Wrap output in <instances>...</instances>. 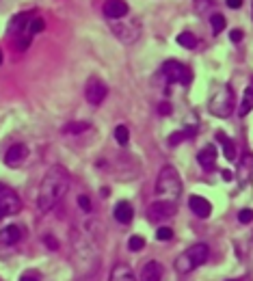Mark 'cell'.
Here are the masks:
<instances>
[{"label":"cell","instance_id":"cell-26","mask_svg":"<svg viewBox=\"0 0 253 281\" xmlns=\"http://www.w3.org/2000/svg\"><path fill=\"white\" fill-rule=\"evenodd\" d=\"M113 134H115V140H117L121 147H126V145H128V140H130V130H128V126H117Z\"/></svg>","mask_w":253,"mask_h":281},{"label":"cell","instance_id":"cell-27","mask_svg":"<svg viewBox=\"0 0 253 281\" xmlns=\"http://www.w3.org/2000/svg\"><path fill=\"white\" fill-rule=\"evenodd\" d=\"M44 28H46V22H44V20H41V18H33V20L28 22V26H26V33H28L30 37H35V35L41 33Z\"/></svg>","mask_w":253,"mask_h":281},{"label":"cell","instance_id":"cell-33","mask_svg":"<svg viewBox=\"0 0 253 281\" xmlns=\"http://www.w3.org/2000/svg\"><path fill=\"white\" fill-rule=\"evenodd\" d=\"M171 111H173V108H171V104H169V102H160V104H158V115H162V117L171 115Z\"/></svg>","mask_w":253,"mask_h":281},{"label":"cell","instance_id":"cell-34","mask_svg":"<svg viewBox=\"0 0 253 281\" xmlns=\"http://www.w3.org/2000/svg\"><path fill=\"white\" fill-rule=\"evenodd\" d=\"M78 206H80L84 212H91V201H89L87 195H80V197H78Z\"/></svg>","mask_w":253,"mask_h":281},{"label":"cell","instance_id":"cell-40","mask_svg":"<svg viewBox=\"0 0 253 281\" xmlns=\"http://www.w3.org/2000/svg\"><path fill=\"white\" fill-rule=\"evenodd\" d=\"M0 65H2V50H0Z\"/></svg>","mask_w":253,"mask_h":281},{"label":"cell","instance_id":"cell-1","mask_svg":"<svg viewBox=\"0 0 253 281\" xmlns=\"http://www.w3.org/2000/svg\"><path fill=\"white\" fill-rule=\"evenodd\" d=\"M67 188H70V173H67V169L61 164L50 166L46 171L44 180H41L39 190H37V206H39V210L44 214L54 210L61 204L63 197H65Z\"/></svg>","mask_w":253,"mask_h":281},{"label":"cell","instance_id":"cell-8","mask_svg":"<svg viewBox=\"0 0 253 281\" xmlns=\"http://www.w3.org/2000/svg\"><path fill=\"white\" fill-rule=\"evenodd\" d=\"M20 210H22V201H20L18 192H13L11 188L0 184V212L4 216H9V214H18Z\"/></svg>","mask_w":253,"mask_h":281},{"label":"cell","instance_id":"cell-39","mask_svg":"<svg viewBox=\"0 0 253 281\" xmlns=\"http://www.w3.org/2000/svg\"><path fill=\"white\" fill-rule=\"evenodd\" d=\"M221 175H223V180H225V182H231V180H234V175H231V171H223V173H221Z\"/></svg>","mask_w":253,"mask_h":281},{"label":"cell","instance_id":"cell-9","mask_svg":"<svg viewBox=\"0 0 253 281\" xmlns=\"http://www.w3.org/2000/svg\"><path fill=\"white\" fill-rule=\"evenodd\" d=\"M108 95V87L104 85L100 78H89L87 87H84V97H87L89 104H93V106H100L104 100H106Z\"/></svg>","mask_w":253,"mask_h":281},{"label":"cell","instance_id":"cell-32","mask_svg":"<svg viewBox=\"0 0 253 281\" xmlns=\"http://www.w3.org/2000/svg\"><path fill=\"white\" fill-rule=\"evenodd\" d=\"M44 244L50 249V251H56V249H59V240H56L54 236H44Z\"/></svg>","mask_w":253,"mask_h":281},{"label":"cell","instance_id":"cell-11","mask_svg":"<svg viewBox=\"0 0 253 281\" xmlns=\"http://www.w3.org/2000/svg\"><path fill=\"white\" fill-rule=\"evenodd\" d=\"M28 158V147L24 143H15L4 152V164L7 166H20Z\"/></svg>","mask_w":253,"mask_h":281},{"label":"cell","instance_id":"cell-13","mask_svg":"<svg viewBox=\"0 0 253 281\" xmlns=\"http://www.w3.org/2000/svg\"><path fill=\"white\" fill-rule=\"evenodd\" d=\"M217 158H219V154H217V147H214V145H205L202 152L197 154V163L202 164L203 171H214Z\"/></svg>","mask_w":253,"mask_h":281},{"label":"cell","instance_id":"cell-10","mask_svg":"<svg viewBox=\"0 0 253 281\" xmlns=\"http://www.w3.org/2000/svg\"><path fill=\"white\" fill-rule=\"evenodd\" d=\"M102 13H104V18H108V20H119L130 13V7L126 0H106L102 7Z\"/></svg>","mask_w":253,"mask_h":281},{"label":"cell","instance_id":"cell-23","mask_svg":"<svg viewBox=\"0 0 253 281\" xmlns=\"http://www.w3.org/2000/svg\"><path fill=\"white\" fill-rule=\"evenodd\" d=\"M177 44H180L182 48H186V50H195L199 41H197V37H195L191 30H184V33L177 35Z\"/></svg>","mask_w":253,"mask_h":281},{"label":"cell","instance_id":"cell-44","mask_svg":"<svg viewBox=\"0 0 253 281\" xmlns=\"http://www.w3.org/2000/svg\"><path fill=\"white\" fill-rule=\"evenodd\" d=\"M251 15H253V9H251Z\"/></svg>","mask_w":253,"mask_h":281},{"label":"cell","instance_id":"cell-14","mask_svg":"<svg viewBox=\"0 0 253 281\" xmlns=\"http://www.w3.org/2000/svg\"><path fill=\"white\" fill-rule=\"evenodd\" d=\"M162 273H165L162 264L156 262V259H152V262H147L145 266L141 268L139 281H160V279H162Z\"/></svg>","mask_w":253,"mask_h":281},{"label":"cell","instance_id":"cell-22","mask_svg":"<svg viewBox=\"0 0 253 281\" xmlns=\"http://www.w3.org/2000/svg\"><path fill=\"white\" fill-rule=\"evenodd\" d=\"M251 111H253V87H247L245 95H242V102H240V108H238V115L247 117Z\"/></svg>","mask_w":253,"mask_h":281},{"label":"cell","instance_id":"cell-24","mask_svg":"<svg viewBox=\"0 0 253 281\" xmlns=\"http://www.w3.org/2000/svg\"><path fill=\"white\" fill-rule=\"evenodd\" d=\"M210 26H212V35H219L225 30V26H228V20H225L223 13H212L210 15Z\"/></svg>","mask_w":253,"mask_h":281},{"label":"cell","instance_id":"cell-21","mask_svg":"<svg viewBox=\"0 0 253 281\" xmlns=\"http://www.w3.org/2000/svg\"><path fill=\"white\" fill-rule=\"evenodd\" d=\"M195 134H197V128H186V130H177V132L169 134L167 143L171 145V147H176V145H180L182 140H188V139H193Z\"/></svg>","mask_w":253,"mask_h":281},{"label":"cell","instance_id":"cell-5","mask_svg":"<svg viewBox=\"0 0 253 281\" xmlns=\"http://www.w3.org/2000/svg\"><path fill=\"white\" fill-rule=\"evenodd\" d=\"M108 26L113 30V35L117 37L121 44H136L141 37V24L136 20H108Z\"/></svg>","mask_w":253,"mask_h":281},{"label":"cell","instance_id":"cell-25","mask_svg":"<svg viewBox=\"0 0 253 281\" xmlns=\"http://www.w3.org/2000/svg\"><path fill=\"white\" fill-rule=\"evenodd\" d=\"M84 130H89V121H72L63 128L65 134H82Z\"/></svg>","mask_w":253,"mask_h":281},{"label":"cell","instance_id":"cell-29","mask_svg":"<svg viewBox=\"0 0 253 281\" xmlns=\"http://www.w3.org/2000/svg\"><path fill=\"white\" fill-rule=\"evenodd\" d=\"M143 247H145L143 236H130L128 238V249L130 251H143Z\"/></svg>","mask_w":253,"mask_h":281},{"label":"cell","instance_id":"cell-41","mask_svg":"<svg viewBox=\"0 0 253 281\" xmlns=\"http://www.w3.org/2000/svg\"><path fill=\"white\" fill-rule=\"evenodd\" d=\"M228 281H242V279H228Z\"/></svg>","mask_w":253,"mask_h":281},{"label":"cell","instance_id":"cell-42","mask_svg":"<svg viewBox=\"0 0 253 281\" xmlns=\"http://www.w3.org/2000/svg\"><path fill=\"white\" fill-rule=\"evenodd\" d=\"M251 87H253V76H251Z\"/></svg>","mask_w":253,"mask_h":281},{"label":"cell","instance_id":"cell-16","mask_svg":"<svg viewBox=\"0 0 253 281\" xmlns=\"http://www.w3.org/2000/svg\"><path fill=\"white\" fill-rule=\"evenodd\" d=\"M251 175H253V156L249 152H245L242 154V158H238V180H240V184L245 186Z\"/></svg>","mask_w":253,"mask_h":281},{"label":"cell","instance_id":"cell-37","mask_svg":"<svg viewBox=\"0 0 253 281\" xmlns=\"http://www.w3.org/2000/svg\"><path fill=\"white\" fill-rule=\"evenodd\" d=\"M195 7H197V11H205V9L210 7V4H212V0H195Z\"/></svg>","mask_w":253,"mask_h":281},{"label":"cell","instance_id":"cell-2","mask_svg":"<svg viewBox=\"0 0 253 281\" xmlns=\"http://www.w3.org/2000/svg\"><path fill=\"white\" fill-rule=\"evenodd\" d=\"M182 192V180H180V173H177L176 166L171 164H165L160 169L156 178V195L160 197H167V199H177Z\"/></svg>","mask_w":253,"mask_h":281},{"label":"cell","instance_id":"cell-30","mask_svg":"<svg viewBox=\"0 0 253 281\" xmlns=\"http://www.w3.org/2000/svg\"><path fill=\"white\" fill-rule=\"evenodd\" d=\"M171 238H173V230H171V227H158V230H156V240L165 242V240H171Z\"/></svg>","mask_w":253,"mask_h":281},{"label":"cell","instance_id":"cell-38","mask_svg":"<svg viewBox=\"0 0 253 281\" xmlns=\"http://www.w3.org/2000/svg\"><path fill=\"white\" fill-rule=\"evenodd\" d=\"M225 4H228L229 9H240L242 7V0H228Z\"/></svg>","mask_w":253,"mask_h":281},{"label":"cell","instance_id":"cell-20","mask_svg":"<svg viewBox=\"0 0 253 281\" xmlns=\"http://www.w3.org/2000/svg\"><path fill=\"white\" fill-rule=\"evenodd\" d=\"M217 140L221 145H223V154H225V158L229 160V163H236V145H234V140H231L225 132H217Z\"/></svg>","mask_w":253,"mask_h":281},{"label":"cell","instance_id":"cell-28","mask_svg":"<svg viewBox=\"0 0 253 281\" xmlns=\"http://www.w3.org/2000/svg\"><path fill=\"white\" fill-rule=\"evenodd\" d=\"M30 44H33V37H30L28 33H20V37H15V48H18L20 52L28 50Z\"/></svg>","mask_w":253,"mask_h":281},{"label":"cell","instance_id":"cell-31","mask_svg":"<svg viewBox=\"0 0 253 281\" xmlns=\"http://www.w3.org/2000/svg\"><path fill=\"white\" fill-rule=\"evenodd\" d=\"M238 221L242 223V225H249V223H253V210H249V208L240 210L238 212Z\"/></svg>","mask_w":253,"mask_h":281},{"label":"cell","instance_id":"cell-17","mask_svg":"<svg viewBox=\"0 0 253 281\" xmlns=\"http://www.w3.org/2000/svg\"><path fill=\"white\" fill-rule=\"evenodd\" d=\"M30 20H33V13H28V11L18 13V15H15V18L11 20V24H9V33H13V35L26 33V26H28Z\"/></svg>","mask_w":253,"mask_h":281},{"label":"cell","instance_id":"cell-35","mask_svg":"<svg viewBox=\"0 0 253 281\" xmlns=\"http://www.w3.org/2000/svg\"><path fill=\"white\" fill-rule=\"evenodd\" d=\"M242 35H245V33H242L240 28H234V30L229 33V39L234 41V44H240V41H242Z\"/></svg>","mask_w":253,"mask_h":281},{"label":"cell","instance_id":"cell-19","mask_svg":"<svg viewBox=\"0 0 253 281\" xmlns=\"http://www.w3.org/2000/svg\"><path fill=\"white\" fill-rule=\"evenodd\" d=\"M22 240V230H20L18 225H7L2 227V232H0V242L2 244H18Z\"/></svg>","mask_w":253,"mask_h":281},{"label":"cell","instance_id":"cell-12","mask_svg":"<svg viewBox=\"0 0 253 281\" xmlns=\"http://www.w3.org/2000/svg\"><path fill=\"white\" fill-rule=\"evenodd\" d=\"M188 208H191L193 214L199 218H208L212 214V204H210L205 197H199V195H193L191 199H188Z\"/></svg>","mask_w":253,"mask_h":281},{"label":"cell","instance_id":"cell-43","mask_svg":"<svg viewBox=\"0 0 253 281\" xmlns=\"http://www.w3.org/2000/svg\"><path fill=\"white\" fill-rule=\"evenodd\" d=\"M2 216H4V214H2V212H0V218H2Z\"/></svg>","mask_w":253,"mask_h":281},{"label":"cell","instance_id":"cell-36","mask_svg":"<svg viewBox=\"0 0 253 281\" xmlns=\"http://www.w3.org/2000/svg\"><path fill=\"white\" fill-rule=\"evenodd\" d=\"M20 281H39V273H35V270H30V273H24Z\"/></svg>","mask_w":253,"mask_h":281},{"label":"cell","instance_id":"cell-4","mask_svg":"<svg viewBox=\"0 0 253 281\" xmlns=\"http://www.w3.org/2000/svg\"><path fill=\"white\" fill-rule=\"evenodd\" d=\"M234 108H236V97H234V91H231V87H228V85L219 87V89L212 93L210 102H208L210 115L221 117V119L229 117L231 113H234Z\"/></svg>","mask_w":253,"mask_h":281},{"label":"cell","instance_id":"cell-15","mask_svg":"<svg viewBox=\"0 0 253 281\" xmlns=\"http://www.w3.org/2000/svg\"><path fill=\"white\" fill-rule=\"evenodd\" d=\"M113 216H115V221L117 223H121V225L132 223V218H134L132 204H130V201H119V204L115 206V210H113Z\"/></svg>","mask_w":253,"mask_h":281},{"label":"cell","instance_id":"cell-6","mask_svg":"<svg viewBox=\"0 0 253 281\" xmlns=\"http://www.w3.org/2000/svg\"><path fill=\"white\" fill-rule=\"evenodd\" d=\"M162 76H165L167 85H191L193 80L191 70L184 63H180V61H173V59L162 65Z\"/></svg>","mask_w":253,"mask_h":281},{"label":"cell","instance_id":"cell-3","mask_svg":"<svg viewBox=\"0 0 253 281\" xmlns=\"http://www.w3.org/2000/svg\"><path fill=\"white\" fill-rule=\"evenodd\" d=\"M208 244H203V242H197V244H193V247H188L186 251L182 253V256H177L176 259V270L180 275H188V273H193L195 268H199L202 264L208 259Z\"/></svg>","mask_w":253,"mask_h":281},{"label":"cell","instance_id":"cell-7","mask_svg":"<svg viewBox=\"0 0 253 281\" xmlns=\"http://www.w3.org/2000/svg\"><path fill=\"white\" fill-rule=\"evenodd\" d=\"M173 216H176V201H171V199L154 201L150 206V210H147V221L150 223H165Z\"/></svg>","mask_w":253,"mask_h":281},{"label":"cell","instance_id":"cell-18","mask_svg":"<svg viewBox=\"0 0 253 281\" xmlns=\"http://www.w3.org/2000/svg\"><path fill=\"white\" fill-rule=\"evenodd\" d=\"M110 281H139L136 275L132 273V268L126 264H115L110 270Z\"/></svg>","mask_w":253,"mask_h":281}]
</instances>
